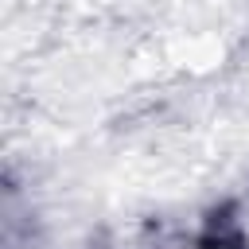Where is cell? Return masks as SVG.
Here are the masks:
<instances>
[{"mask_svg":"<svg viewBox=\"0 0 249 249\" xmlns=\"http://www.w3.org/2000/svg\"><path fill=\"white\" fill-rule=\"evenodd\" d=\"M191 249H249V237L237 222L233 202H222L218 210H210V218H206V226H202V233L195 237Z\"/></svg>","mask_w":249,"mask_h":249,"instance_id":"1","label":"cell"}]
</instances>
